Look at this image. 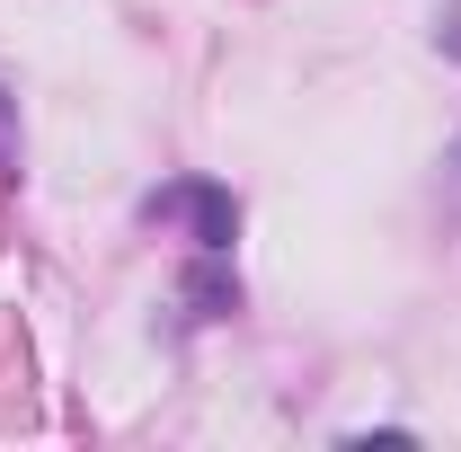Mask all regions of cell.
Instances as JSON below:
<instances>
[{
    "label": "cell",
    "instance_id": "obj_3",
    "mask_svg": "<svg viewBox=\"0 0 461 452\" xmlns=\"http://www.w3.org/2000/svg\"><path fill=\"white\" fill-rule=\"evenodd\" d=\"M453 54H461V0H453Z\"/></svg>",
    "mask_w": 461,
    "mask_h": 452
},
{
    "label": "cell",
    "instance_id": "obj_2",
    "mask_svg": "<svg viewBox=\"0 0 461 452\" xmlns=\"http://www.w3.org/2000/svg\"><path fill=\"white\" fill-rule=\"evenodd\" d=\"M186 302H195V311L213 320V311H230V284L213 276V267H195V276H186Z\"/></svg>",
    "mask_w": 461,
    "mask_h": 452
},
{
    "label": "cell",
    "instance_id": "obj_1",
    "mask_svg": "<svg viewBox=\"0 0 461 452\" xmlns=\"http://www.w3.org/2000/svg\"><path fill=\"white\" fill-rule=\"evenodd\" d=\"M151 213H195V249H204V258H222L230 222H240L222 186H169V195H151Z\"/></svg>",
    "mask_w": 461,
    "mask_h": 452
},
{
    "label": "cell",
    "instance_id": "obj_4",
    "mask_svg": "<svg viewBox=\"0 0 461 452\" xmlns=\"http://www.w3.org/2000/svg\"><path fill=\"white\" fill-rule=\"evenodd\" d=\"M453 169H461V151H453Z\"/></svg>",
    "mask_w": 461,
    "mask_h": 452
}]
</instances>
